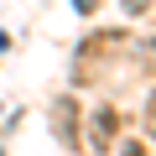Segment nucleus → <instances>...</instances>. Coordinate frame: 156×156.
<instances>
[{"label":"nucleus","instance_id":"f257e3e1","mask_svg":"<svg viewBox=\"0 0 156 156\" xmlns=\"http://www.w3.org/2000/svg\"><path fill=\"white\" fill-rule=\"evenodd\" d=\"M115 130H120V109H99L94 115V146H115Z\"/></svg>","mask_w":156,"mask_h":156},{"label":"nucleus","instance_id":"f03ea898","mask_svg":"<svg viewBox=\"0 0 156 156\" xmlns=\"http://www.w3.org/2000/svg\"><path fill=\"white\" fill-rule=\"evenodd\" d=\"M146 135H156V89H151V99H146Z\"/></svg>","mask_w":156,"mask_h":156},{"label":"nucleus","instance_id":"7ed1b4c3","mask_svg":"<svg viewBox=\"0 0 156 156\" xmlns=\"http://www.w3.org/2000/svg\"><path fill=\"white\" fill-rule=\"evenodd\" d=\"M125 156H146V151H140V140H130V146H125Z\"/></svg>","mask_w":156,"mask_h":156}]
</instances>
